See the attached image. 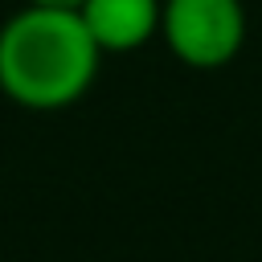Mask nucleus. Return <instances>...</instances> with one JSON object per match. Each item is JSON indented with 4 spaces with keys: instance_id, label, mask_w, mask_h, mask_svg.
I'll return each instance as SVG.
<instances>
[{
    "instance_id": "1",
    "label": "nucleus",
    "mask_w": 262,
    "mask_h": 262,
    "mask_svg": "<svg viewBox=\"0 0 262 262\" xmlns=\"http://www.w3.org/2000/svg\"><path fill=\"white\" fill-rule=\"evenodd\" d=\"M102 49L70 8L25 4L0 25V94L25 111H66L98 78Z\"/></svg>"
},
{
    "instance_id": "2",
    "label": "nucleus",
    "mask_w": 262,
    "mask_h": 262,
    "mask_svg": "<svg viewBox=\"0 0 262 262\" xmlns=\"http://www.w3.org/2000/svg\"><path fill=\"white\" fill-rule=\"evenodd\" d=\"M160 37L172 57L192 70H221L246 41L242 0H164Z\"/></svg>"
},
{
    "instance_id": "4",
    "label": "nucleus",
    "mask_w": 262,
    "mask_h": 262,
    "mask_svg": "<svg viewBox=\"0 0 262 262\" xmlns=\"http://www.w3.org/2000/svg\"><path fill=\"white\" fill-rule=\"evenodd\" d=\"M25 4H37V8H70V12L82 8V0H25Z\"/></svg>"
},
{
    "instance_id": "3",
    "label": "nucleus",
    "mask_w": 262,
    "mask_h": 262,
    "mask_svg": "<svg viewBox=\"0 0 262 262\" xmlns=\"http://www.w3.org/2000/svg\"><path fill=\"white\" fill-rule=\"evenodd\" d=\"M164 0H82L78 16L102 53L143 49L160 33Z\"/></svg>"
}]
</instances>
